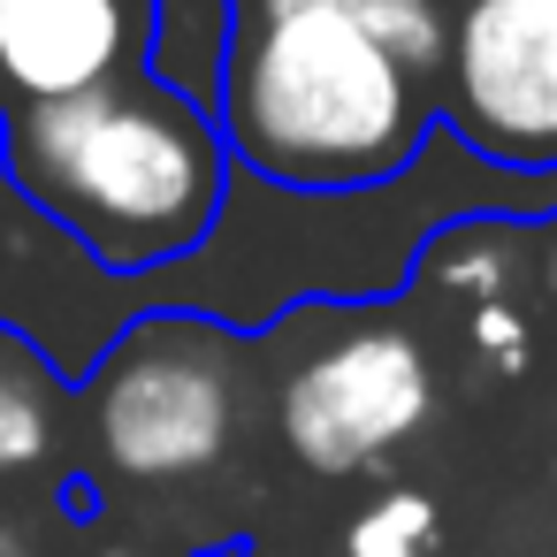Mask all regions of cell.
Listing matches in <instances>:
<instances>
[{"instance_id": "cell-1", "label": "cell", "mask_w": 557, "mask_h": 557, "mask_svg": "<svg viewBox=\"0 0 557 557\" xmlns=\"http://www.w3.org/2000/svg\"><path fill=\"white\" fill-rule=\"evenodd\" d=\"M0 161L54 230H70L100 268L131 283L191 260L214 237L237 184L214 108L176 100L146 70L70 100L9 108Z\"/></svg>"}, {"instance_id": "cell-2", "label": "cell", "mask_w": 557, "mask_h": 557, "mask_svg": "<svg viewBox=\"0 0 557 557\" xmlns=\"http://www.w3.org/2000/svg\"><path fill=\"white\" fill-rule=\"evenodd\" d=\"M214 123L230 161L283 191L389 184L443 131L435 85L374 47L351 9H245Z\"/></svg>"}, {"instance_id": "cell-3", "label": "cell", "mask_w": 557, "mask_h": 557, "mask_svg": "<svg viewBox=\"0 0 557 557\" xmlns=\"http://www.w3.org/2000/svg\"><path fill=\"white\" fill-rule=\"evenodd\" d=\"M92 466L123 488L207 481L252 412V336L153 306L138 313L77 382Z\"/></svg>"}, {"instance_id": "cell-4", "label": "cell", "mask_w": 557, "mask_h": 557, "mask_svg": "<svg viewBox=\"0 0 557 557\" xmlns=\"http://www.w3.org/2000/svg\"><path fill=\"white\" fill-rule=\"evenodd\" d=\"M268 336L283 344V359H275V435L321 481L374 473L443 405L435 351H428L420 321H405V298L306 306Z\"/></svg>"}, {"instance_id": "cell-5", "label": "cell", "mask_w": 557, "mask_h": 557, "mask_svg": "<svg viewBox=\"0 0 557 557\" xmlns=\"http://www.w3.org/2000/svg\"><path fill=\"white\" fill-rule=\"evenodd\" d=\"M435 123L511 176H557V0H443Z\"/></svg>"}, {"instance_id": "cell-6", "label": "cell", "mask_w": 557, "mask_h": 557, "mask_svg": "<svg viewBox=\"0 0 557 557\" xmlns=\"http://www.w3.org/2000/svg\"><path fill=\"white\" fill-rule=\"evenodd\" d=\"M146 313V283L100 268L70 230H54L0 161V336L32 344L62 389L92 374V359Z\"/></svg>"}, {"instance_id": "cell-7", "label": "cell", "mask_w": 557, "mask_h": 557, "mask_svg": "<svg viewBox=\"0 0 557 557\" xmlns=\"http://www.w3.org/2000/svg\"><path fill=\"white\" fill-rule=\"evenodd\" d=\"M146 9L153 0H0V115L131 77Z\"/></svg>"}, {"instance_id": "cell-8", "label": "cell", "mask_w": 557, "mask_h": 557, "mask_svg": "<svg viewBox=\"0 0 557 557\" xmlns=\"http://www.w3.org/2000/svg\"><path fill=\"white\" fill-rule=\"evenodd\" d=\"M237 32H245V0H153L138 70L153 85H169L176 100L214 108L222 77H230V54H237Z\"/></svg>"}, {"instance_id": "cell-9", "label": "cell", "mask_w": 557, "mask_h": 557, "mask_svg": "<svg viewBox=\"0 0 557 557\" xmlns=\"http://www.w3.org/2000/svg\"><path fill=\"white\" fill-rule=\"evenodd\" d=\"M527 237H534V222H511V214H466V222H450V230L428 237L420 283H435V290H450V298H466V306L504 298V283H511Z\"/></svg>"}, {"instance_id": "cell-10", "label": "cell", "mask_w": 557, "mask_h": 557, "mask_svg": "<svg viewBox=\"0 0 557 557\" xmlns=\"http://www.w3.org/2000/svg\"><path fill=\"white\" fill-rule=\"evenodd\" d=\"M54 443H62V374L32 344L0 336V473L47 466Z\"/></svg>"}, {"instance_id": "cell-11", "label": "cell", "mask_w": 557, "mask_h": 557, "mask_svg": "<svg viewBox=\"0 0 557 557\" xmlns=\"http://www.w3.org/2000/svg\"><path fill=\"white\" fill-rule=\"evenodd\" d=\"M435 534H443L435 496H420V488H382L374 504L351 511L344 557H435Z\"/></svg>"}, {"instance_id": "cell-12", "label": "cell", "mask_w": 557, "mask_h": 557, "mask_svg": "<svg viewBox=\"0 0 557 557\" xmlns=\"http://www.w3.org/2000/svg\"><path fill=\"white\" fill-rule=\"evenodd\" d=\"M367 32H374V47H389L412 77H428L435 85V62H443V0H359L351 9Z\"/></svg>"}, {"instance_id": "cell-13", "label": "cell", "mask_w": 557, "mask_h": 557, "mask_svg": "<svg viewBox=\"0 0 557 557\" xmlns=\"http://www.w3.org/2000/svg\"><path fill=\"white\" fill-rule=\"evenodd\" d=\"M466 344L488 374H527L534 367V321L511 306V298H481L466 306Z\"/></svg>"}, {"instance_id": "cell-14", "label": "cell", "mask_w": 557, "mask_h": 557, "mask_svg": "<svg viewBox=\"0 0 557 557\" xmlns=\"http://www.w3.org/2000/svg\"><path fill=\"white\" fill-rule=\"evenodd\" d=\"M0 557H39L32 527H16V519H0Z\"/></svg>"}, {"instance_id": "cell-15", "label": "cell", "mask_w": 557, "mask_h": 557, "mask_svg": "<svg viewBox=\"0 0 557 557\" xmlns=\"http://www.w3.org/2000/svg\"><path fill=\"white\" fill-rule=\"evenodd\" d=\"M534 237H542V283L557 290V214H549V222H534Z\"/></svg>"}, {"instance_id": "cell-16", "label": "cell", "mask_w": 557, "mask_h": 557, "mask_svg": "<svg viewBox=\"0 0 557 557\" xmlns=\"http://www.w3.org/2000/svg\"><path fill=\"white\" fill-rule=\"evenodd\" d=\"M245 9H359V0H245Z\"/></svg>"}, {"instance_id": "cell-17", "label": "cell", "mask_w": 557, "mask_h": 557, "mask_svg": "<svg viewBox=\"0 0 557 557\" xmlns=\"http://www.w3.org/2000/svg\"><path fill=\"white\" fill-rule=\"evenodd\" d=\"M100 557H138V549H100Z\"/></svg>"}, {"instance_id": "cell-18", "label": "cell", "mask_w": 557, "mask_h": 557, "mask_svg": "<svg viewBox=\"0 0 557 557\" xmlns=\"http://www.w3.org/2000/svg\"><path fill=\"white\" fill-rule=\"evenodd\" d=\"M199 557H237V549H199Z\"/></svg>"}]
</instances>
